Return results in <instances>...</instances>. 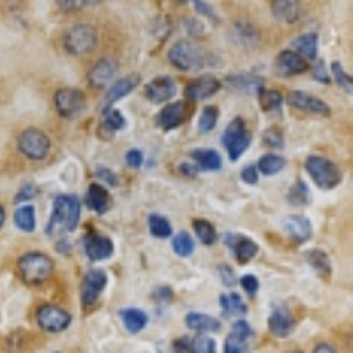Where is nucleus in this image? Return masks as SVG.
I'll use <instances>...</instances> for the list:
<instances>
[{
	"label": "nucleus",
	"instance_id": "nucleus-1",
	"mask_svg": "<svg viewBox=\"0 0 353 353\" xmlns=\"http://www.w3.org/2000/svg\"><path fill=\"white\" fill-rule=\"evenodd\" d=\"M81 214V203L74 194H59L53 200L52 216L46 225V235H68L78 228Z\"/></svg>",
	"mask_w": 353,
	"mask_h": 353
},
{
	"label": "nucleus",
	"instance_id": "nucleus-2",
	"mask_svg": "<svg viewBox=\"0 0 353 353\" xmlns=\"http://www.w3.org/2000/svg\"><path fill=\"white\" fill-rule=\"evenodd\" d=\"M168 61L173 68L181 71H196L207 65H217V59L205 50H201L193 41L182 39L172 46L168 52Z\"/></svg>",
	"mask_w": 353,
	"mask_h": 353
},
{
	"label": "nucleus",
	"instance_id": "nucleus-3",
	"mask_svg": "<svg viewBox=\"0 0 353 353\" xmlns=\"http://www.w3.org/2000/svg\"><path fill=\"white\" fill-rule=\"evenodd\" d=\"M55 270V261L48 254L39 251H30L18 260V272L27 285H43L52 277Z\"/></svg>",
	"mask_w": 353,
	"mask_h": 353
},
{
	"label": "nucleus",
	"instance_id": "nucleus-4",
	"mask_svg": "<svg viewBox=\"0 0 353 353\" xmlns=\"http://www.w3.org/2000/svg\"><path fill=\"white\" fill-rule=\"evenodd\" d=\"M305 172L321 191H330L343 182V172L327 157L309 156L305 159Z\"/></svg>",
	"mask_w": 353,
	"mask_h": 353
},
{
	"label": "nucleus",
	"instance_id": "nucleus-5",
	"mask_svg": "<svg viewBox=\"0 0 353 353\" xmlns=\"http://www.w3.org/2000/svg\"><path fill=\"white\" fill-rule=\"evenodd\" d=\"M62 43H64L65 52L71 55H87L97 48L99 34L92 25L77 23L65 30Z\"/></svg>",
	"mask_w": 353,
	"mask_h": 353
},
{
	"label": "nucleus",
	"instance_id": "nucleus-6",
	"mask_svg": "<svg viewBox=\"0 0 353 353\" xmlns=\"http://www.w3.org/2000/svg\"><path fill=\"white\" fill-rule=\"evenodd\" d=\"M18 149L27 159L30 161H43L48 157L52 150V141L48 134L41 129L28 128L18 138Z\"/></svg>",
	"mask_w": 353,
	"mask_h": 353
},
{
	"label": "nucleus",
	"instance_id": "nucleus-7",
	"mask_svg": "<svg viewBox=\"0 0 353 353\" xmlns=\"http://www.w3.org/2000/svg\"><path fill=\"white\" fill-rule=\"evenodd\" d=\"M36 321L41 330L50 334L64 332L71 325L72 316L69 311L55 304H41L36 311Z\"/></svg>",
	"mask_w": 353,
	"mask_h": 353
},
{
	"label": "nucleus",
	"instance_id": "nucleus-8",
	"mask_svg": "<svg viewBox=\"0 0 353 353\" xmlns=\"http://www.w3.org/2000/svg\"><path fill=\"white\" fill-rule=\"evenodd\" d=\"M53 103H55L59 115L64 119H77V117L83 115V112L87 110V97L80 88H59L53 97Z\"/></svg>",
	"mask_w": 353,
	"mask_h": 353
},
{
	"label": "nucleus",
	"instance_id": "nucleus-9",
	"mask_svg": "<svg viewBox=\"0 0 353 353\" xmlns=\"http://www.w3.org/2000/svg\"><path fill=\"white\" fill-rule=\"evenodd\" d=\"M106 285H108V274L103 269H92L88 270L87 274L81 279L80 286V299L81 304L85 307H90V305L96 304L99 301V297L105 292Z\"/></svg>",
	"mask_w": 353,
	"mask_h": 353
},
{
	"label": "nucleus",
	"instance_id": "nucleus-10",
	"mask_svg": "<svg viewBox=\"0 0 353 353\" xmlns=\"http://www.w3.org/2000/svg\"><path fill=\"white\" fill-rule=\"evenodd\" d=\"M254 337L253 327L249 325L244 318H239L232 325V332L226 337L223 353H253L251 339Z\"/></svg>",
	"mask_w": 353,
	"mask_h": 353
},
{
	"label": "nucleus",
	"instance_id": "nucleus-11",
	"mask_svg": "<svg viewBox=\"0 0 353 353\" xmlns=\"http://www.w3.org/2000/svg\"><path fill=\"white\" fill-rule=\"evenodd\" d=\"M191 115H193V106H189L185 101H176V103H170L159 110V113L156 115V124L163 131H173L184 124Z\"/></svg>",
	"mask_w": 353,
	"mask_h": 353
},
{
	"label": "nucleus",
	"instance_id": "nucleus-12",
	"mask_svg": "<svg viewBox=\"0 0 353 353\" xmlns=\"http://www.w3.org/2000/svg\"><path fill=\"white\" fill-rule=\"evenodd\" d=\"M288 105L293 106L299 112L311 113V115L316 117H329L330 115V106L327 105L325 101L320 99L316 96H311V94L304 92V90H292V92L286 96Z\"/></svg>",
	"mask_w": 353,
	"mask_h": 353
},
{
	"label": "nucleus",
	"instance_id": "nucleus-13",
	"mask_svg": "<svg viewBox=\"0 0 353 353\" xmlns=\"http://www.w3.org/2000/svg\"><path fill=\"white\" fill-rule=\"evenodd\" d=\"M140 83H141V77L138 74V72H132V74H128V77L117 80L115 83L106 90L105 97H103V101H101V112L105 113L108 112V110H112V106L115 105L117 101H121L124 99L125 96H129V94H131Z\"/></svg>",
	"mask_w": 353,
	"mask_h": 353
},
{
	"label": "nucleus",
	"instance_id": "nucleus-14",
	"mask_svg": "<svg viewBox=\"0 0 353 353\" xmlns=\"http://www.w3.org/2000/svg\"><path fill=\"white\" fill-rule=\"evenodd\" d=\"M83 251L90 261H105L113 256L115 245L106 235L97 232H88L83 237Z\"/></svg>",
	"mask_w": 353,
	"mask_h": 353
},
{
	"label": "nucleus",
	"instance_id": "nucleus-15",
	"mask_svg": "<svg viewBox=\"0 0 353 353\" xmlns=\"http://www.w3.org/2000/svg\"><path fill=\"white\" fill-rule=\"evenodd\" d=\"M221 81L217 80L216 77H212V74H203V77L196 78V80L189 81L188 85H185V97L191 101H205L209 99V97L216 96L217 92L221 90Z\"/></svg>",
	"mask_w": 353,
	"mask_h": 353
},
{
	"label": "nucleus",
	"instance_id": "nucleus-16",
	"mask_svg": "<svg viewBox=\"0 0 353 353\" xmlns=\"http://www.w3.org/2000/svg\"><path fill=\"white\" fill-rule=\"evenodd\" d=\"M226 245L232 249L233 256L241 265L249 263L258 254L260 248L254 241H251L249 237H244L241 233H228L226 235Z\"/></svg>",
	"mask_w": 353,
	"mask_h": 353
},
{
	"label": "nucleus",
	"instance_id": "nucleus-17",
	"mask_svg": "<svg viewBox=\"0 0 353 353\" xmlns=\"http://www.w3.org/2000/svg\"><path fill=\"white\" fill-rule=\"evenodd\" d=\"M269 329L276 337L292 336L295 329V320H293L290 309L285 304H276L269 314Z\"/></svg>",
	"mask_w": 353,
	"mask_h": 353
},
{
	"label": "nucleus",
	"instance_id": "nucleus-18",
	"mask_svg": "<svg viewBox=\"0 0 353 353\" xmlns=\"http://www.w3.org/2000/svg\"><path fill=\"white\" fill-rule=\"evenodd\" d=\"M145 96L149 97L154 105H163L176 96V83L170 77H157L145 87Z\"/></svg>",
	"mask_w": 353,
	"mask_h": 353
},
{
	"label": "nucleus",
	"instance_id": "nucleus-19",
	"mask_svg": "<svg viewBox=\"0 0 353 353\" xmlns=\"http://www.w3.org/2000/svg\"><path fill=\"white\" fill-rule=\"evenodd\" d=\"M276 68L277 72L281 77H297V74H302L309 69V62L304 61L301 55H297L292 50H283L276 59Z\"/></svg>",
	"mask_w": 353,
	"mask_h": 353
},
{
	"label": "nucleus",
	"instance_id": "nucleus-20",
	"mask_svg": "<svg viewBox=\"0 0 353 353\" xmlns=\"http://www.w3.org/2000/svg\"><path fill=\"white\" fill-rule=\"evenodd\" d=\"M285 228L286 235L292 239L293 242H297V244H305L307 241H311L313 237V225H311V221L309 217L305 216H288L285 219Z\"/></svg>",
	"mask_w": 353,
	"mask_h": 353
},
{
	"label": "nucleus",
	"instance_id": "nucleus-21",
	"mask_svg": "<svg viewBox=\"0 0 353 353\" xmlns=\"http://www.w3.org/2000/svg\"><path fill=\"white\" fill-rule=\"evenodd\" d=\"M117 71H119V65L113 59H108V57L99 59L94 68L88 71V83L94 88H105L115 78Z\"/></svg>",
	"mask_w": 353,
	"mask_h": 353
},
{
	"label": "nucleus",
	"instance_id": "nucleus-22",
	"mask_svg": "<svg viewBox=\"0 0 353 353\" xmlns=\"http://www.w3.org/2000/svg\"><path fill=\"white\" fill-rule=\"evenodd\" d=\"M226 85L233 90L242 94H258L265 90L263 78L253 77V74H245V72H239V74H230L226 77Z\"/></svg>",
	"mask_w": 353,
	"mask_h": 353
},
{
	"label": "nucleus",
	"instance_id": "nucleus-23",
	"mask_svg": "<svg viewBox=\"0 0 353 353\" xmlns=\"http://www.w3.org/2000/svg\"><path fill=\"white\" fill-rule=\"evenodd\" d=\"M110 203H112V198L105 185L96 184V182L88 185L87 194H85V205L88 209L96 214H106L110 210Z\"/></svg>",
	"mask_w": 353,
	"mask_h": 353
},
{
	"label": "nucleus",
	"instance_id": "nucleus-24",
	"mask_svg": "<svg viewBox=\"0 0 353 353\" xmlns=\"http://www.w3.org/2000/svg\"><path fill=\"white\" fill-rule=\"evenodd\" d=\"M119 316H121L125 330L131 334H140L141 330H145V327L149 325V314L145 313L143 309L124 307L119 311Z\"/></svg>",
	"mask_w": 353,
	"mask_h": 353
},
{
	"label": "nucleus",
	"instance_id": "nucleus-25",
	"mask_svg": "<svg viewBox=\"0 0 353 353\" xmlns=\"http://www.w3.org/2000/svg\"><path fill=\"white\" fill-rule=\"evenodd\" d=\"M191 159L200 172H219L223 168V157L214 149H194Z\"/></svg>",
	"mask_w": 353,
	"mask_h": 353
},
{
	"label": "nucleus",
	"instance_id": "nucleus-26",
	"mask_svg": "<svg viewBox=\"0 0 353 353\" xmlns=\"http://www.w3.org/2000/svg\"><path fill=\"white\" fill-rule=\"evenodd\" d=\"M272 14L283 23H297L302 17V8L295 0H276L272 2Z\"/></svg>",
	"mask_w": 353,
	"mask_h": 353
},
{
	"label": "nucleus",
	"instance_id": "nucleus-27",
	"mask_svg": "<svg viewBox=\"0 0 353 353\" xmlns=\"http://www.w3.org/2000/svg\"><path fill=\"white\" fill-rule=\"evenodd\" d=\"M318 34L316 32H305L299 36L292 43V52L301 55L304 61H316L318 59Z\"/></svg>",
	"mask_w": 353,
	"mask_h": 353
},
{
	"label": "nucleus",
	"instance_id": "nucleus-28",
	"mask_svg": "<svg viewBox=\"0 0 353 353\" xmlns=\"http://www.w3.org/2000/svg\"><path fill=\"white\" fill-rule=\"evenodd\" d=\"M185 325H188V329L201 334L219 332L221 330V321L212 314L205 313H189L185 316Z\"/></svg>",
	"mask_w": 353,
	"mask_h": 353
},
{
	"label": "nucleus",
	"instance_id": "nucleus-29",
	"mask_svg": "<svg viewBox=\"0 0 353 353\" xmlns=\"http://www.w3.org/2000/svg\"><path fill=\"white\" fill-rule=\"evenodd\" d=\"M125 128V117L124 113L119 112V110L112 108L108 112H105L103 117V122H101L97 132L101 134V138H106V140H112L113 134L117 131H122Z\"/></svg>",
	"mask_w": 353,
	"mask_h": 353
},
{
	"label": "nucleus",
	"instance_id": "nucleus-30",
	"mask_svg": "<svg viewBox=\"0 0 353 353\" xmlns=\"http://www.w3.org/2000/svg\"><path fill=\"white\" fill-rule=\"evenodd\" d=\"M221 309H223V314L225 316H235V318H244L249 313L248 304L244 302V299L239 295V293H225L219 297Z\"/></svg>",
	"mask_w": 353,
	"mask_h": 353
},
{
	"label": "nucleus",
	"instance_id": "nucleus-31",
	"mask_svg": "<svg viewBox=\"0 0 353 353\" xmlns=\"http://www.w3.org/2000/svg\"><path fill=\"white\" fill-rule=\"evenodd\" d=\"M305 261H307L321 277H329L332 274V261H330L329 254L321 249H311L305 251Z\"/></svg>",
	"mask_w": 353,
	"mask_h": 353
},
{
	"label": "nucleus",
	"instance_id": "nucleus-32",
	"mask_svg": "<svg viewBox=\"0 0 353 353\" xmlns=\"http://www.w3.org/2000/svg\"><path fill=\"white\" fill-rule=\"evenodd\" d=\"M286 166V159L279 154H263V156L258 159L256 170L260 175L263 176H272L276 173L283 172Z\"/></svg>",
	"mask_w": 353,
	"mask_h": 353
},
{
	"label": "nucleus",
	"instance_id": "nucleus-33",
	"mask_svg": "<svg viewBox=\"0 0 353 353\" xmlns=\"http://www.w3.org/2000/svg\"><path fill=\"white\" fill-rule=\"evenodd\" d=\"M14 225H17L18 230L25 233H32L36 230V209H34V205H21L14 210Z\"/></svg>",
	"mask_w": 353,
	"mask_h": 353
},
{
	"label": "nucleus",
	"instance_id": "nucleus-34",
	"mask_svg": "<svg viewBox=\"0 0 353 353\" xmlns=\"http://www.w3.org/2000/svg\"><path fill=\"white\" fill-rule=\"evenodd\" d=\"M286 201L293 207H305L311 203V191L304 181H297L286 193Z\"/></svg>",
	"mask_w": 353,
	"mask_h": 353
},
{
	"label": "nucleus",
	"instance_id": "nucleus-35",
	"mask_svg": "<svg viewBox=\"0 0 353 353\" xmlns=\"http://www.w3.org/2000/svg\"><path fill=\"white\" fill-rule=\"evenodd\" d=\"M260 99V108L272 115H281L283 112V96L277 90H263L258 96Z\"/></svg>",
	"mask_w": 353,
	"mask_h": 353
},
{
	"label": "nucleus",
	"instance_id": "nucleus-36",
	"mask_svg": "<svg viewBox=\"0 0 353 353\" xmlns=\"http://www.w3.org/2000/svg\"><path fill=\"white\" fill-rule=\"evenodd\" d=\"M149 232L150 235L156 239H168L172 237V233H173L172 223H170L165 216H161V214H150Z\"/></svg>",
	"mask_w": 353,
	"mask_h": 353
},
{
	"label": "nucleus",
	"instance_id": "nucleus-37",
	"mask_svg": "<svg viewBox=\"0 0 353 353\" xmlns=\"http://www.w3.org/2000/svg\"><path fill=\"white\" fill-rule=\"evenodd\" d=\"M193 228H194V233H196V237L200 239L201 244L205 245H214L217 242V239H219L216 228H214V225L212 223H209V221L194 219Z\"/></svg>",
	"mask_w": 353,
	"mask_h": 353
},
{
	"label": "nucleus",
	"instance_id": "nucleus-38",
	"mask_svg": "<svg viewBox=\"0 0 353 353\" xmlns=\"http://www.w3.org/2000/svg\"><path fill=\"white\" fill-rule=\"evenodd\" d=\"M172 248H173V253H175L176 256H181V258L191 256V254L194 253V241L193 237H191V233L188 232L176 233L175 237H173Z\"/></svg>",
	"mask_w": 353,
	"mask_h": 353
},
{
	"label": "nucleus",
	"instance_id": "nucleus-39",
	"mask_svg": "<svg viewBox=\"0 0 353 353\" xmlns=\"http://www.w3.org/2000/svg\"><path fill=\"white\" fill-rule=\"evenodd\" d=\"M251 141H253V134L248 131H244L239 138H235V140L232 141V143L226 147V150H228V157L230 161H239L242 157V154L245 152V150L249 149V145H251Z\"/></svg>",
	"mask_w": 353,
	"mask_h": 353
},
{
	"label": "nucleus",
	"instance_id": "nucleus-40",
	"mask_svg": "<svg viewBox=\"0 0 353 353\" xmlns=\"http://www.w3.org/2000/svg\"><path fill=\"white\" fill-rule=\"evenodd\" d=\"M261 140H263L265 147L279 150L285 147V132H283V129L279 125H270V128H267L263 131Z\"/></svg>",
	"mask_w": 353,
	"mask_h": 353
},
{
	"label": "nucleus",
	"instance_id": "nucleus-41",
	"mask_svg": "<svg viewBox=\"0 0 353 353\" xmlns=\"http://www.w3.org/2000/svg\"><path fill=\"white\" fill-rule=\"evenodd\" d=\"M217 121H219V110L216 106H205L201 110L200 121H198V129L201 132H210L216 129Z\"/></svg>",
	"mask_w": 353,
	"mask_h": 353
},
{
	"label": "nucleus",
	"instance_id": "nucleus-42",
	"mask_svg": "<svg viewBox=\"0 0 353 353\" xmlns=\"http://www.w3.org/2000/svg\"><path fill=\"white\" fill-rule=\"evenodd\" d=\"M330 72H332V80L336 81V83L339 85V87H341L346 94H352L353 80H352V77H350L348 72L343 69L341 62L334 61L332 64H330Z\"/></svg>",
	"mask_w": 353,
	"mask_h": 353
},
{
	"label": "nucleus",
	"instance_id": "nucleus-43",
	"mask_svg": "<svg viewBox=\"0 0 353 353\" xmlns=\"http://www.w3.org/2000/svg\"><path fill=\"white\" fill-rule=\"evenodd\" d=\"M244 131H248L244 119H242V117H235V119L226 125L225 132H223V138H221V140H223V145H225V149L235 140V138L241 137Z\"/></svg>",
	"mask_w": 353,
	"mask_h": 353
},
{
	"label": "nucleus",
	"instance_id": "nucleus-44",
	"mask_svg": "<svg viewBox=\"0 0 353 353\" xmlns=\"http://www.w3.org/2000/svg\"><path fill=\"white\" fill-rule=\"evenodd\" d=\"M189 353H217V345L212 337L198 336L191 339V352Z\"/></svg>",
	"mask_w": 353,
	"mask_h": 353
},
{
	"label": "nucleus",
	"instance_id": "nucleus-45",
	"mask_svg": "<svg viewBox=\"0 0 353 353\" xmlns=\"http://www.w3.org/2000/svg\"><path fill=\"white\" fill-rule=\"evenodd\" d=\"M241 286L244 288V292L248 293L249 297H254L258 290H260V281H258V277L254 274H245L241 279Z\"/></svg>",
	"mask_w": 353,
	"mask_h": 353
},
{
	"label": "nucleus",
	"instance_id": "nucleus-46",
	"mask_svg": "<svg viewBox=\"0 0 353 353\" xmlns=\"http://www.w3.org/2000/svg\"><path fill=\"white\" fill-rule=\"evenodd\" d=\"M217 272H219V279L223 281V285L226 288H233V286L237 285V279H235V272L230 265H219L217 267Z\"/></svg>",
	"mask_w": 353,
	"mask_h": 353
},
{
	"label": "nucleus",
	"instance_id": "nucleus-47",
	"mask_svg": "<svg viewBox=\"0 0 353 353\" xmlns=\"http://www.w3.org/2000/svg\"><path fill=\"white\" fill-rule=\"evenodd\" d=\"M124 161H125V165H128L129 168L138 170L141 165H143L145 156H143V152H141L140 149H131V150H128V152H125Z\"/></svg>",
	"mask_w": 353,
	"mask_h": 353
},
{
	"label": "nucleus",
	"instance_id": "nucleus-48",
	"mask_svg": "<svg viewBox=\"0 0 353 353\" xmlns=\"http://www.w3.org/2000/svg\"><path fill=\"white\" fill-rule=\"evenodd\" d=\"M101 2H92V0H64V2H59L62 11H78V9H83L87 6H99Z\"/></svg>",
	"mask_w": 353,
	"mask_h": 353
},
{
	"label": "nucleus",
	"instance_id": "nucleus-49",
	"mask_svg": "<svg viewBox=\"0 0 353 353\" xmlns=\"http://www.w3.org/2000/svg\"><path fill=\"white\" fill-rule=\"evenodd\" d=\"M152 299L157 304H166L173 301V290L170 286H157L152 292Z\"/></svg>",
	"mask_w": 353,
	"mask_h": 353
},
{
	"label": "nucleus",
	"instance_id": "nucleus-50",
	"mask_svg": "<svg viewBox=\"0 0 353 353\" xmlns=\"http://www.w3.org/2000/svg\"><path fill=\"white\" fill-rule=\"evenodd\" d=\"M241 176H242V182H245V184H249V185L258 184V181H260V173H258L256 165L245 166V168L242 170Z\"/></svg>",
	"mask_w": 353,
	"mask_h": 353
},
{
	"label": "nucleus",
	"instance_id": "nucleus-51",
	"mask_svg": "<svg viewBox=\"0 0 353 353\" xmlns=\"http://www.w3.org/2000/svg\"><path fill=\"white\" fill-rule=\"evenodd\" d=\"M36 193H37L36 185H34L32 182H27V184L21 185L20 191H18V194H17V198H14V200H17V203H20V201H28V200H32V198L36 196Z\"/></svg>",
	"mask_w": 353,
	"mask_h": 353
},
{
	"label": "nucleus",
	"instance_id": "nucleus-52",
	"mask_svg": "<svg viewBox=\"0 0 353 353\" xmlns=\"http://www.w3.org/2000/svg\"><path fill=\"white\" fill-rule=\"evenodd\" d=\"M313 77H314V80L320 81V83H323V85L330 83V74H329V72H327L325 62H323V61H318L316 64H314Z\"/></svg>",
	"mask_w": 353,
	"mask_h": 353
},
{
	"label": "nucleus",
	"instance_id": "nucleus-53",
	"mask_svg": "<svg viewBox=\"0 0 353 353\" xmlns=\"http://www.w3.org/2000/svg\"><path fill=\"white\" fill-rule=\"evenodd\" d=\"M96 176H99L101 181H105L106 185H112V188L119 185V176H117L110 168H97Z\"/></svg>",
	"mask_w": 353,
	"mask_h": 353
},
{
	"label": "nucleus",
	"instance_id": "nucleus-54",
	"mask_svg": "<svg viewBox=\"0 0 353 353\" xmlns=\"http://www.w3.org/2000/svg\"><path fill=\"white\" fill-rule=\"evenodd\" d=\"M194 4V9H196L200 14H203L205 18H209V20H214L217 21V17H216V12H214V9L210 8L209 4H205V2H200V0H196V2H193Z\"/></svg>",
	"mask_w": 353,
	"mask_h": 353
},
{
	"label": "nucleus",
	"instance_id": "nucleus-55",
	"mask_svg": "<svg viewBox=\"0 0 353 353\" xmlns=\"http://www.w3.org/2000/svg\"><path fill=\"white\" fill-rule=\"evenodd\" d=\"M179 170H181L182 175L188 176V179H196L198 173H200V170L196 168V165H194V163H189V161H184Z\"/></svg>",
	"mask_w": 353,
	"mask_h": 353
},
{
	"label": "nucleus",
	"instance_id": "nucleus-56",
	"mask_svg": "<svg viewBox=\"0 0 353 353\" xmlns=\"http://www.w3.org/2000/svg\"><path fill=\"white\" fill-rule=\"evenodd\" d=\"M175 350L179 353H189L191 352V339H189V337H181V339H176Z\"/></svg>",
	"mask_w": 353,
	"mask_h": 353
},
{
	"label": "nucleus",
	"instance_id": "nucleus-57",
	"mask_svg": "<svg viewBox=\"0 0 353 353\" xmlns=\"http://www.w3.org/2000/svg\"><path fill=\"white\" fill-rule=\"evenodd\" d=\"M185 27H188V32L191 36H196L201 32V25L198 20H185Z\"/></svg>",
	"mask_w": 353,
	"mask_h": 353
},
{
	"label": "nucleus",
	"instance_id": "nucleus-58",
	"mask_svg": "<svg viewBox=\"0 0 353 353\" xmlns=\"http://www.w3.org/2000/svg\"><path fill=\"white\" fill-rule=\"evenodd\" d=\"M313 353H337V352L334 346L327 345V343H320V345H316V348H314Z\"/></svg>",
	"mask_w": 353,
	"mask_h": 353
},
{
	"label": "nucleus",
	"instance_id": "nucleus-59",
	"mask_svg": "<svg viewBox=\"0 0 353 353\" xmlns=\"http://www.w3.org/2000/svg\"><path fill=\"white\" fill-rule=\"evenodd\" d=\"M4 221H6V210H4V207L0 205V228L4 226Z\"/></svg>",
	"mask_w": 353,
	"mask_h": 353
},
{
	"label": "nucleus",
	"instance_id": "nucleus-60",
	"mask_svg": "<svg viewBox=\"0 0 353 353\" xmlns=\"http://www.w3.org/2000/svg\"><path fill=\"white\" fill-rule=\"evenodd\" d=\"M53 353H61V352H53Z\"/></svg>",
	"mask_w": 353,
	"mask_h": 353
}]
</instances>
